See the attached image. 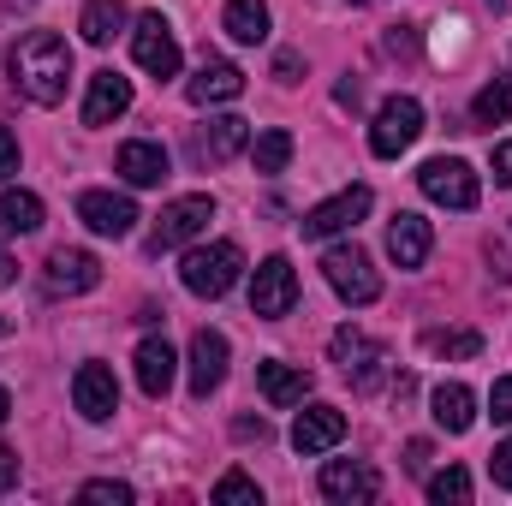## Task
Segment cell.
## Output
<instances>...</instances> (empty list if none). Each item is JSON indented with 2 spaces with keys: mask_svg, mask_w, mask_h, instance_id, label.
<instances>
[{
  "mask_svg": "<svg viewBox=\"0 0 512 506\" xmlns=\"http://www.w3.org/2000/svg\"><path fill=\"white\" fill-rule=\"evenodd\" d=\"M429 245H435V233H429V221L423 215H393V227H387V256L399 262V268H423L429 262Z\"/></svg>",
  "mask_w": 512,
  "mask_h": 506,
  "instance_id": "cell-20",
  "label": "cell"
},
{
  "mask_svg": "<svg viewBox=\"0 0 512 506\" xmlns=\"http://www.w3.org/2000/svg\"><path fill=\"white\" fill-rule=\"evenodd\" d=\"M495 185H512V143H495Z\"/></svg>",
  "mask_w": 512,
  "mask_h": 506,
  "instance_id": "cell-38",
  "label": "cell"
},
{
  "mask_svg": "<svg viewBox=\"0 0 512 506\" xmlns=\"http://www.w3.org/2000/svg\"><path fill=\"white\" fill-rule=\"evenodd\" d=\"M417 137H423V102H417V96L382 102V114H376V126H370V149H376L382 161H393V155H405Z\"/></svg>",
  "mask_w": 512,
  "mask_h": 506,
  "instance_id": "cell-7",
  "label": "cell"
},
{
  "mask_svg": "<svg viewBox=\"0 0 512 506\" xmlns=\"http://www.w3.org/2000/svg\"><path fill=\"white\" fill-rule=\"evenodd\" d=\"M72 405L90 417V423H108L114 411H120V381L108 364H78V376H72Z\"/></svg>",
  "mask_w": 512,
  "mask_h": 506,
  "instance_id": "cell-12",
  "label": "cell"
},
{
  "mask_svg": "<svg viewBox=\"0 0 512 506\" xmlns=\"http://www.w3.org/2000/svg\"><path fill=\"white\" fill-rule=\"evenodd\" d=\"M411 48H417L411 24H393V30H387V54H411Z\"/></svg>",
  "mask_w": 512,
  "mask_h": 506,
  "instance_id": "cell-37",
  "label": "cell"
},
{
  "mask_svg": "<svg viewBox=\"0 0 512 506\" xmlns=\"http://www.w3.org/2000/svg\"><path fill=\"white\" fill-rule=\"evenodd\" d=\"M334 96H340V108H358V102H364V90H358V84H352V78H346V84H340V90H334Z\"/></svg>",
  "mask_w": 512,
  "mask_h": 506,
  "instance_id": "cell-43",
  "label": "cell"
},
{
  "mask_svg": "<svg viewBox=\"0 0 512 506\" xmlns=\"http://www.w3.org/2000/svg\"><path fill=\"white\" fill-rule=\"evenodd\" d=\"M423 346H429L435 358H483V334H477V328H429Z\"/></svg>",
  "mask_w": 512,
  "mask_h": 506,
  "instance_id": "cell-28",
  "label": "cell"
},
{
  "mask_svg": "<svg viewBox=\"0 0 512 506\" xmlns=\"http://www.w3.org/2000/svg\"><path fill=\"white\" fill-rule=\"evenodd\" d=\"M256 387H262V399H268L274 411H286V405H304V393H310V370L268 358V364H256Z\"/></svg>",
  "mask_w": 512,
  "mask_h": 506,
  "instance_id": "cell-21",
  "label": "cell"
},
{
  "mask_svg": "<svg viewBox=\"0 0 512 506\" xmlns=\"http://www.w3.org/2000/svg\"><path fill=\"white\" fill-rule=\"evenodd\" d=\"M239 268H245V251H239L233 239H215V245L185 251L179 280H185V292H197V298H227L233 280H239Z\"/></svg>",
  "mask_w": 512,
  "mask_h": 506,
  "instance_id": "cell-2",
  "label": "cell"
},
{
  "mask_svg": "<svg viewBox=\"0 0 512 506\" xmlns=\"http://www.w3.org/2000/svg\"><path fill=\"white\" fill-rule=\"evenodd\" d=\"M501 120H512V78L483 84L477 102H471V126H501Z\"/></svg>",
  "mask_w": 512,
  "mask_h": 506,
  "instance_id": "cell-29",
  "label": "cell"
},
{
  "mask_svg": "<svg viewBox=\"0 0 512 506\" xmlns=\"http://www.w3.org/2000/svg\"><path fill=\"white\" fill-rule=\"evenodd\" d=\"M131 108V78H120L114 66L90 78V96H84V126H114Z\"/></svg>",
  "mask_w": 512,
  "mask_h": 506,
  "instance_id": "cell-18",
  "label": "cell"
},
{
  "mask_svg": "<svg viewBox=\"0 0 512 506\" xmlns=\"http://www.w3.org/2000/svg\"><path fill=\"white\" fill-rule=\"evenodd\" d=\"M251 143V120H239V114H221V120H209V126L191 137V149H197V161H209V167H221V161H233L239 149Z\"/></svg>",
  "mask_w": 512,
  "mask_h": 506,
  "instance_id": "cell-17",
  "label": "cell"
},
{
  "mask_svg": "<svg viewBox=\"0 0 512 506\" xmlns=\"http://www.w3.org/2000/svg\"><path fill=\"white\" fill-rule=\"evenodd\" d=\"M429 411H435V423H441L447 435H465V429L477 423V399H471L465 381H441V387L429 393Z\"/></svg>",
  "mask_w": 512,
  "mask_h": 506,
  "instance_id": "cell-23",
  "label": "cell"
},
{
  "mask_svg": "<svg viewBox=\"0 0 512 506\" xmlns=\"http://www.w3.org/2000/svg\"><path fill=\"white\" fill-rule=\"evenodd\" d=\"M292 304H298V268L286 256H268L251 280V316L280 322V316H292Z\"/></svg>",
  "mask_w": 512,
  "mask_h": 506,
  "instance_id": "cell-9",
  "label": "cell"
},
{
  "mask_svg": "<svg viewBox=\"0 0 512 506\" xmlns=\"http://www.w3.org/2000/svg\"><path fill=\"white\" fill-rule=\"evenodd\" d=\"M328 358L340 364V376L352 381L358 393H376L382 376H387V346L382 340H370V334H358V328H334Z\"/></svg>",
  "mask_w": 512,
  "mask_h": 506,
  "instance_id": "cell-3",
  "label": "cell"
},
{
  "mask_svg": "<svg viewBox=\"0 0 512 506\" xmlns=\"http://www.w3.org/2000/svg\"><path fill=\"white\" fill-rule=\"evenodd\" d=\"M131 54L149 78H179V36L161 12H143L137 30H131Z\"/></svg>",
  "mask_w": 512,
  "mask_h": 506,
  "instance_id": "cell-8",
  "label": "cell"
},
{
  "mask_svg": "<svg viewBox=\"0 0 512 506\" xmlns=\"http://www.w3.org/2000/svg\"><path fill=\"white\" fill-rule=\"evenodd\" d=\"M78 30H84V42H90V48H108V42L126 30V0H84Z\"/></svg>",
  "mask_w": 512,
  "mask_h": 506,
  "instance_id": "cell-25",
  "label": "cell"
},
{
  "mask_svg": "<svg viewBox=\"0 0 512 506\" xmlns=\"http://www.w3.org/2000/svg\"><path fill=\"white\" fill-rule=\"evenodd\" d=\"M322 495L340 506H370L382 495V477L370 465H358V459H328L322 465Z\"/></svg>",
  "mask_w": 512,
  "mask_h": 506,
  "instance_id": "cell-11",
  "label": "cell"
},
{
  "mask_svg": "<svg viewBox=\"0 0 512 506\" xmlns=\"http://www.w3.org/2000/svg\"><path fill=\"white\" fill-rule=\"evenodd\" d=\"M96 286H102V262L90 251H54L48 256V292L78 298V292H96Z\"/></svg>",
  "mask_w": 512,
  "mask_h": 506,
  "instance_id": "cell-19",
  "label": "cell"
},
{
  "mask_svg": "<svg viewBox=\"0 0 512 506\" xmlns=\"http://www.w3.org/2000/svg\"><path fill=\"white\" fill-rule=\"evenodd\" d=\"M131 364H137V387H143L149 399H161V393L173 387V364H179V358H173V346H167V340H143Z\"/></svg>",
  "mask_w": 512,
  "mask_h": 506,
  "instance_id": "cell-24",
  "label": "cell"
},
{
  "mask_svg": "<svg viewBox=\"0 0 512 506\" xmlns=\"http://www.w3.org/2000/svg\"><path fill=\"white\" fill-rule=\"evenodd\" d=\"M12 84H18L36 108L66 102V84H72V48H66V36L30 30V36L12 48Z\"/></svg>",
  "mask_w": 512,
  "mask_h": 506,
  "instance_id": "cell-1",
  "label": "cell"
},
{
  "mask_svg": "<svg viewBox=\"0 0 512 506\" xmlns=\"http://www.w3.org/2000/svg\"><path fill=\"white\" fill-rule=\"evenodd\" d=\"M370 185H346L340 197H328V203H316L298 227H304V239H334V233H352L364 215H370Z\"/></svg>",
  "mask_w": 512,
  "mask_h": 506,
  "instance_id": "cell-10",
  "label": "cell"
},
{
  "mask_svg": "<svg viewBox=\"0 0 512 506\" xmlns=\"http://www.w3.org/2000/svg\"><path fill=\"white\" fill-rule=\"evenodd\" d=\"M209 221H215V197H203V191H191V197H173V203L155 215L149 251H179V245H191V239H197Z\"/></svg>",
  "mask_w": 512,
  "mask_h": 506,
  "instance_id": "cell-5",
  "label": "cell"
},
{
  "mask_svg": "<svg viewBox=\"0 0 512 506\" xmlns=\"http://www.w3.org/2000/svg\"><path fill=\"white\" fill-rule=\"evenodd\" d=\"M298 72H304L298 54H280V60H274V78H280V84H298Z\"/></svg>",
  "mask_w": 512,
  "mask_h": 506,
  "instance_id": "cell-39",
  "label": "cell"
},
{
  "mask_svg": "<svg viewBox=\"0 0 512 506\" xmlns=\"http://www.w3.org/2000/svg\"><path fill=\"white\" fill-rule=\"evenodd\" d=\"M185 96H191V108L239 102V96H245V72H239L233 60H203V66H197V78L185 84Z\"/></svg>",
  "mask_w": 512,
  "mask_h": 506,
  "instance_id": "cell-16",
  "label": "cell"
},
{
  "mask_svg": "<svg viewBox=\"0 0 512 506\" xmlns=\"http://www.w3.org/2000/svg\"><path fill=\"white\" fill-rule=\"evenodd\" d=\"M340 441H346V411H340V405H310V411H298L292 447H298L304 459H316V453H328V447H340Z\"/></svg>",
  "mask_w": 512,
  "mask_h": 506,
  "instance_id": "cell-13",
  "label": "cell"
},
{
  "mask_svg": "<svg viewBox=\"0 0 512 506\" xmlns=\"http://www.w3.org/2000/svg\"><path fill=\"white\" fill-rule=\"evenodd\" d=\"M36 227H42V197L0 191V233H36Z\"/></svg>",
  "mask_w": 512,
  "mask_h": 506,
  "instance_id": "cell-27",
  "label": "cell"
},
{
  "mask_svg": "<svg viewBox=\"0 0 512 506\" xmlns=\"http://www.w3.org/2000/svg\"><path fill=\"white\" fill-rule=\"evenodd\" d=\"M215 506H262V489H256L245 471H227L215 483Z\"/></svg>",
  "mask_w": 512,
  "mask_h": 506,
  "instance_id": "cell-32",
  "label": "cell"
},
{
  "mask_svg": "<svg viewBox=\"0 0 512 506\" xmlns=\"http://www.w3.org/2000/svg\"><path fill=\"white\" fill-rule=\"evenodd\" d=\"M417 185H423V197L441 203V209H477V197H483L471 161H459V155H435V161H423V167H417Z\"/></svg>",
  "mask_w": 512,
  "mask_h": 506,
  "instance_id": "cell-4",
  "label": "cell"
},
{
  "mask_svg": "<svg viewBox=\"0 0 512 506\" xmlns=\"http://www.w3.org/2000/svg\"><path fill=\"white\" fill-rule=\"evenodd\" d=\"M405 471H429V441H411L405 447Z\"/></svg>",
  "mask_w": 512,
  "mask_h": 506,
  "instance_id": "cell-41",
  "label": "cell"
},
{
  "mask_svg": "<svg viewBox=\"0 0 512 506\" xmlns=\"http://www.w3.org/2000/svg\"><path fill=\"white\" fill-rule=\"evenodd\" d=\"M251 161H256V173H286V161H292V131H262L251 143Z\"/></svg>",
  "mask_w": 512,
  "mask_h": 506,
  "instance_id": "cell-30",
  "label": "cell"
},
{
  "mask_svg": "<svg viewBox=\"0 0 512 506\" xmlns=\"http://www.w3.org/2000/svg\"><path fill=\"white\" fill-rule=\"evenodd\" d=\"M6 489H18V453L0 447V495H6Z\"/></svg>",
  "mask_w": 512,
  "mask_h": 506,
  "instance_id": "cell-40",
  "label": "cell"
},
{
  "mask_svg": "<svg viewBox=\"0 0 512 506\" xmlns=\"http://www.w3.org/2000/svg\"><path fill=\"white\" fill-rule=\"evenodd\" d=\"M489 477H495V483L512 495V441H501V447H495V459H489Z\"/></svg>",
  "mask_w": 512,
  "mask_h": 506,
  "instance_id": "cell-35",
  "label": "cell"
},
{
  "mask_svg": "<svg viewBox=\"0 0 512 506\" xmlns=\"http://www.w3.org/2000/svg\"><path fill=\"white\" fill-rule=\"evenodd\" d=\"M12 280H18V268H12V256L0 251V286H12Z\"/></svg>",
  "mask_w": 512,
  "mask_h": 506,
  "instance_id": "cell-44",
  "label": "cell"
},
{
  "mask_svg": "<svg viewBox=\"0 0 512 506\" xmlns=\"http://www.w3.org/2000/svg\"><path fill=\"white\" fill-rule=\"evenodd\" d=\"M0 340H6V316H0Z\"/></svg>",
  "mask_w": 512,
  "mask_h": 506,
  "instance_id": "cell-46",
  "label": "cell"
},
{
  "mask_svg": "<svg viewBox=\"0 0 512 506\" xmlns=\"http://www.w3.org/2000/svg\"><path fill=\"white\" fill-rule=\"evenodd\" d=\"M429 501L435 506H465L471 501V477H465V471H459V465H447V471H441V477H429Z\"/></svg>",
  "mask_w": 512,
  "mask_h": 506,
  "instance_id": "cell-31",
  "label": "cell"
},
{
  "mask_svg": "<svg viewBox=\"0 0 512 506\" xmlns=\"http://www.w3.org/2000/svg\"><path fill=\"white\" fill-rule=\"evenodd\" d=\"M78 501H90V506H131V489H126V483H114V477H96V483H84V489H78Z\"/></svg>",
  "mask_w": 512,
  "mask_h": 506,
  "instance_id": "cell-33",
  "label": "cell"
},
{
  "mask_svg": "<svg viewBox=\"0 0 512 506\" xmlns=\"http://www.w3.org/2000/svg\"><path fill=\"white\" fill-rule=\"evenodd\" d=\"M6 417H12V393L0 387V429H6Z\"/></svg>",
  "mask_w": 512,
  "mask_h": 506,
  "instance_id": "cell-45",
  "label": "cell"
},
{
  "mask_svg": "<svg viewBox=\"0 0 512 506\" xmlns=\"http://www.w3.org/2000/svg\"><path fill=\"white\" fill-rule=\"evenodd\" d=\"M221 24L233 42H268V0H227Z\"/></svg>",
  "mask_w": 512,
  "mask_h": 506,
  "instance_id": "cell-26",
  "label": "cell"
},
{
  "mask_svg": "<svg viewBox=\"0 0 512 506\" xmlns=\"http://www.w3.org/2000/svg\"><path fill=\"white\" fill-rule=\"evenodd\" d=\"M78 221L90 233H102V239H126L131 227H137V203L131 197H114V191H84L78 197Z\"/></svg>",
  "mask_w": 512,
  "mask_h": 506,
  "instance_id": "cell-14",
  "label": "cell"
},
{
  "mask_svg": "<svg viewBox=\"0 0 512 506\" xmlns=\"http://www.w3.org/2000/svg\"><path fill=\"white\" fill-rule=\"evenodd\" d=\"M322 274H328V286L346 304H376L382 298V274L370 268V256L358 251V245H334V251L322 256Z\"/></svg>",
  "mask_w": 512,
  "mask_h": 506,
  "instance_id": "cell-6",
  "label": "cell"
},
{
  "mask_svg": "<svg viewBox=\"0 0 512 506\" xmlns=\"http://www.w3.org/2000/svg\"><path fill=\"white\" fill-rule=\"evenodd\" d=\"M233 429H239V435H245V441H251V435H256V441H268V423H262V417H256V423H251V417H239V423H233Z\"/></svg>",
  "mask_w": 512,
  "mask_h": 506,
  "instance_id": "cell-42",
  "label": "cell"
},
{
  "mask_svg": "<svg viewBox=\"0 0 512 506\" xmlns=\"http://www.w3.org/2000/svg\"><path fill=\"white\" fill-rule=\"evenodd\" d=\"M489 417H495V423H512V376H501L489 387Z\"/></svg>",
  "mask_w": 512,
  "mask_h": 506,
  "instance_id": "cell-34",
  "label": "cell"
},
{
  "mask_svg": "<svg viewBox=\"0 0 512 506\" xmlns=\"http://www.w3.org/2000/svg\"><path fill=\"white\" fill-rule=\"evenodd\" d=\"M114 167L126 173V185H161L167 179V149L161 143H149V137H131V143H120V155H114Z\"/></svg>",
  "mask_w": 512,
  "mask_h": 506,
  "instance_id": "cell-22",
  "label": "cell"
},
{
  "mask_svg": "<svg viewBox=\"0 0 512 506\" xmlns=\"http://www.w3.org/2000/svg\"><path fill=\"white\" fill-rule=\"evenodd\" d=\"M227 381V334L197 328L191 334V399H209Z\"/></svg>",
  "mask_w": 512,
  "mask_h": 506,
  "instance_id": "cell-15",
  "label": "cell"
},
{
  "mask_svg": "<svg viewBox=\"0 0 512 506\" xmlns=\"http://www.w3.org/2000/svg\"><path fill=\"white\" fill-rule=\"evenodd\" d=\"M12 173H18V137L0 126V179H12Z\"/></svg>",
  "mask_w": 512,
  "mask_h": 506,
  "instance_id": "cell-36",
  "label": "cell"
}]
</instances>
